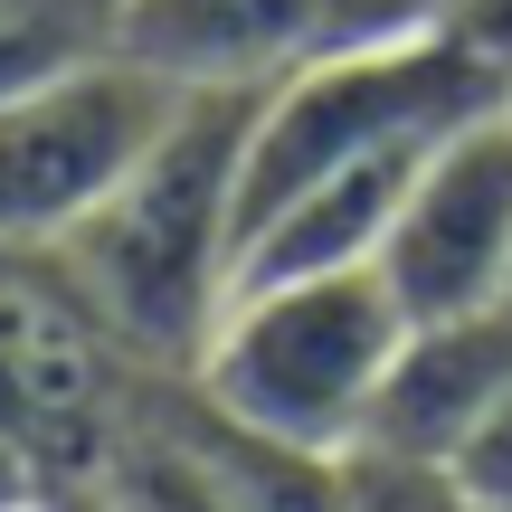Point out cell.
Returning <instances> with one entry per match:
<instances>
[{"label": "cell", "mask_w": 512, "mask_h": 512, "mask_svg": "<svg viewBox=\"0 0 512 512\" xmlns=\"http://www.w3.org/2000/svg\"><path fill=\"white\" fill-rule=\"evenodd\" d=\"M503 389H512V304L408 323L399 361H389V389H380V408H370V446L456 456Z\"/></svg>", "instance_id": "cell-7"}, {"label": "cell", "mask_w": 512, "mask_h": 512, "mask_svg": "<svg viewBox=\"0 0 512 512\" xmlns=\"http://www.w3.org/2000/svg\"><path fill=\"white\" fill-rule=\"evenodd\" d=\"M38 512H57V503H38Z\"/></svg>", "instance_id": "cell-11"}, {"label": "cell", "mask_w": 512, "mask_h": 512, "mask_svg": "<svg viewBox=\"0 0 512 512\" xmlns=\"http://www.w3.org/2000/svg\"><path fill=\"white\" fill-rule=\"evenodd\" d=\"M38 503H57V494H48V475H38L29 446L0 427V512H38Z\"/></svg>", "instance_id": "cell-10"}, {"label": "cell", "mask_w": 512, "mask_h": 512, "mask_svg": "<svg viewBox=\"0 0 512 512\" xmlns=\"http://www.w3.org/2000/svg\"><path fill=\"white\" fill-rule=\"evenodd\" d=\"M332 512H484L446 456H408V446H351L332 465Z\"/></svg>", "instance_id": "cell-8"}, {"label": "cell", "mask_w": 512, "mask_h": 512, "mask_svg": "<svg viewBox=\"0 0 512 512\" xmlns=\"http://www.w3.org/2000/svg\"><path fill=\"white\" fill-rule=\"evenodd\" d=\"M503 304H512V294H503Z\"/></svg>", "instance_id": "cell-12"}, {"label": "cell", "mask_w": 512, "mask_h": 512, "mask_svg": "<svg viewBox=\"0 0 512 512\" xmlns=\"http://www.w3.org/2000/svg\"><path fill=\"white\" fill-rule=\"evenodd\" d=\"M408 342V304L389 294L380 266H332V275H275L238 285L209 332L200 389L228 427L294 456H351L370 437V408L389 389V361Z\"/></svg>", "instance_id": "cell-2"}, {"label": "cell", "mask_w": 512, "mask_h": 512, "mask_svg": "<svg viewBox=\"0 0 512 512\" xmlns=\"http://www.w3.org/2000/svg\"><path fill=\"white\" fill-rule=\"evenodd\" d=\"M437 19L427 0H114V57L162 86H285L313 57Z\"/></svg>", "instance_id": "cell-6"}, {"label": "cell", "mask_w": 512, "mask_h": 512, "mask_svg": "<svg viewBox=\"0 0 512 512\" xmlns=\"http://www.w3.org/2000/svg\"><path fill=\"white\" fill-rule=\"evenodd\" d=\"M446 465L465 475V494H475L484 512H512V389H503V399L475 418V437H465Z\"/></svg>", "instance_id": "cell-9"}, {"label": "cell", "mask_w": 512, "mask_h": 512, "mask_svg": "<svg viewBox=\"0 0 512 512\" xmlns=\"http://www.w3.org/2000/svg\"><path fill=\"white\" fill-rule=\"evenodd\" d=\"M380 275L408 304V323L484 313L512 294V95L437 133L380 247Z\"/></svg>", "instance_id": "cell-5"}, {"label": "cell", "mask_w": 512, "mask_h": 512, "mask_svg": "<svg viewBox=\"0 0 512 512\" xmlns=\"http://www.w3.org/2000/svg\"><path fill=\"white\" fill-rule=\"evenodd\" d=\"M152 380L162 370L124 351L57 247H0V427L29 446L48 494L105 484V465L143 427Z\"/></svg>", "instance_id": "cell-3"}, {"label": "cell", "mask_w": 512, "mask_h": 512, "mask_svg": "<svg viewBox=\"0 0 512 512\" xmlns=\"http://www.w3.org/2000/svg\"><path fill=\"white\" fill-rule=\"evenodd\" d=\"M266 86H190L152 152L57 238L76 285L95 294L124 351L162 380H190L238 294V190H247V124Z\"/></svg>", "instance_id": "cell-1"}, {"label": "cell", "mask_w": 512, "mask_h": 512, "mask_svg": "<svg viewBox=\"0 0 512 512\" xmlns=\"http://www.w3.org/2000/svg\"><path fill=\"white\" fill-rule=\"evenodd\" d=\"M190 86L133 57H86L48 86L0 95V247H57L171 124Z\"/></svg>", "instance_id": "cell-4"}]
</instances>
